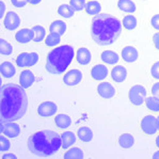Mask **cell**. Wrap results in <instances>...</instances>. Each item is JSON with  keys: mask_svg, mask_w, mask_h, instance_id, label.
Wrapping results in <instances>:
<instances>
[{"mask_svg": "<svg viewBox=\"0 0 159 159\" xmlns=\"http://www.w3.org/2000/svg\"><path fill=\"white\" fill-rule=\"evenodd\" d=\"M28 109V96L25 88L16 84H6L0 90V120L15 122L25 116Z\"/></svg>", "mask_w": 159, "mask_h": 159, "instance_id": "6da1fadb", "label": "cell"}, {"mask_svg": "<svg viewBox=\"0 0 159 159\" xmlns=\"http://www.w3.org/2000/svg\"><path fill=\"white\" fill-rule=\"evenodd\" d=\"M122 33V23L111 14L99 13L92 19L91 35L97 45L113 44Z\"/></svg>", "mask_w": 159, "mask_h": 159, "instance_id": "7a4b0ae2", "label": "cell"}, {"mask_svg": "<svg viewBox=\"0 0 159 159\" xmlns=\"http://www.w3.org/2000/svg\"><path fill=\"white\" fill-rule=\"evenodd\" d=\"M62 148L61 134L53 130L44 129L31 134L28 139V148L39 157H49Z\"/></svg>", "mask_w": 159, "mask_h": 159, "instance_id": "3957f363", "label": "cell"}, {"mask_svg": "<svg viewBox=\"0 0 159 159\" xmlns=\"http://www.w3.org/2000/svg\"><path fill=\"white\" fill-rule=\"evenodd\" d=\"M75 57V50L70 45H62L49 51L45 68L51 75H62Z\"/></svg>", "mask_w": 159, "mask_h": 159, "instance_id": "277c9868", "label": "cell"}, {"mask_svg": "<svg viewBox=\"0 0 159 159\" xmlns=\"http://www.w3.org/2000/svg\"><path fill=\"white\" fill-rule=\"evenodd\" d=\"M146 90L143 85L136 84L130 88L128 92V99L134 106H141L146 101Z\"/></svg>", "mask_w": 159, "mask_h": 159, "instance_id": "5b68a950", "label": "cell"}, {"mask_svg": "<svg viewBox=\"0 0 159 159\" xmlns=\"http://www.w3.org/2000/svg\"><path fill=\"white\" fill-rule=\"evenodd\" d=\"M140 127L142 129V131L146 134H157V131H159V119L158 116H155L153 114H148L145 116L141 120Z\"/></svg>", "mask_w": 159, "mask_h": 159, "instance_id": "8992f818", "label": "cell"}, {"mask_svg": "<svg viewBox=\"0 0 159 159\" xmlns=\"http://www.w3.org/2000/svg\"><path fill=\"white\" fill-rule=\"evenodd\" d=\"M39 61V55L36 52H21L16 58V65L18 67L25 68L34 66Z\"/></svg>", "mask_w": 159, "mask_h": 159, "instance_id": "52a82bcc", "label": "cell"}, {"mask_svg": "<svg viewBox=\"0 0 159 159\" xmlns=\"http://www.w3.org/2000/svg\"><path fill=\"white\" fill-rule=\"evenodd\" d=\"M1 134L9 138H16L20 134V127L14 122H1Z\"/></svg>", "mask_w": 159, "mask_h": 159, "instance_id": "ba28073f", "label": "cell"}, {"mask_svg": "<svg viewBox=\"0 0 159 159\" xmlns=\"http://www.w3.org/2000/svg\"><path fill=\"white\" fill-rule=\"evenodd\" d=\"M3 26L7 30L14 31L20 26V17L15 12H8L4 16Z\"/></svg>", "mask_w": 159, "mask_h": 159, "instance_id": "9c48e42d", "label": "cell"}, {"mask_svg": "<svg viewBox=\"0 0 159 159\" xmlns=\"http://www.w3.org/2000/svg\"><path fill=\"white\" fill-rule=\"evenodd\" d=\"M82 80V73L77 68H73L65 73L63 76V82L68 87H73V85H77Z\"/></svg>", "mask_w": 159, "mask_h": 159, "instance_id": "30bf717a", "label": "cell"}, {"mask_svg": "<svg viewBox=\"0 0 159 159\" xmlns=\"http://www.w3.org/2000/svg\"><path fill=\"white\" fill-rule=\"evenodd\" d=\"M58 111V107L55 102H44L42 104L39 105L38 107V114L40 116H43V117H49V116H52L57 113Z\"/></svg>", "mask_w": 159, "mask_h": 159, "instance_id": "8fae6325", "label": "cell"}, {"mask_svg": "<svg viewBox=\"0 0 159 159\" xmlns=\"http://www.w3.org/2000/svg\"><path fill=\"white\" fill-rule=\"evenodd\" d=\"M97 93L102 98H112L116 95V89L110 82H101L97 85Z\"/></svg>", "mask_w": 159, "mask_h": 159, "instance_id": "7c38bea8", "label": "cell"}, {"mask_svg": "<svg viewBox=\"0 0 159 159\" xmlns=\"http://www.w3.org/2000/svg\"><path fill=\"white\" fill-rule=\"evenodd\" d=\"M108 68L105 64H96L91 68V77L96 81H102L108 77Z\"/></svg>", "mask_w": 159, "mask_h": 159, "instance_id": "4fadbf2b", "label": "cell"}, {"mask_svg": "<svg viewBox=\"0 0 159 159\" xmlns=\"http://www.w3.org/2000/svg\"><path fill=\"white\" fill-rule=\"evenodd\" d=\"M34 36V31L32 29H20L15 33V40L17 41V43H20V44H27L31 41H33Z\"/></svg>", "mask_w": 159, "mask_h": 159, "instance_id": "5bb4252c", "label": "cell"}, {"mask_svg": "<svg viewBox=\"0 0 159 159\" xmlns=\"http://www.w3.org/2000/svg\"><path fill=\"white\" fill-rule=\"evenodd\" d=\"M139 52L133 46H126L122 49V59L127 63H134L138 60Z\"/></svg>", "mask_w": 159, "mask_h": 159, "instance_id": "9a60e30c", "label": "cell"}, {"mask_svg": "<svg viewBox=\"0 0 159 159\" xmlns=\"http://www.w3.org/2000/svg\"><path fill=\"white\" fill-rule=\"evenodd\" d=\"M91 51L85 47L78 48L77 52H76V60L80 65H87L91 62Z\"/></svg>", "mask_w": 159, "mask_h": 159, "instance_id": "2e32d148", "label": "cell"}, {"mask_svg": "<svg viewBox=\"0 0 159 159\" xmlns=\"http://www.w3.org/2000/svg\"><path fill=\"white\" fill-rule=\"evenodd\" d=\"M111 78L112 80H114V82H117V84L125 81L127 78V70L122 65H116L111 70Z\"/></svg>", "mask_w": 159, "mask_h": 159, "instance_id": "e0dca14e", "label": "cell"}, {"mask_svg": "<svg viewBox=\"0 0 159 159\" xmlns=\"http://www.w3.org/2000/svg\"><path fill=\"white\" fill-rule=\"evenodd\" d=\"M34 80H35V77H34L33 73L31 70H24L20 73V76H19V84L23 88H25V89L30 88L33 84Z\"/></svg>", "mask_w": 159, "mask_h": 159, "instance_id": "ac0fdd59", "label": "cell"}, {"mask_svg": "<svg viewBox=\"0 0 159 159\" xmlns=\"http://www.w3.org/2000/svg\"><path fill=\"white\" fill-rule=\"evenodd\" d=\"M0 74L4 78H12L16 74V68L9 61H4L0 64Z\"/></svg>", "mask_w": 159, "mask_h": 159, "instance_id": "d6986e66", "label": "cell"}, {"mask_svg": "<svg viewBox=\"0 0 159 159\" xmlns=\"http://www.w3.org/2000/svg\"><path fill=\"white\" fill-rule=\"evenodd\" d=\"M101 59L104 63L109 65H114L119 62L120 57L119 55L116 52V51H112V50H105L102 52L101 55Z\"/></svg>", "mask_w": 159, "mask_h": 159, "instance_id": "ffe728a7", "label": "cell"}, {"mask_svg": "<svg viewBox=\"0 0 159 159\" xmlns=\"http://www.w3.org/2000/svg\"><path fill=\"white\" fill-rule=\"evenodd\" d=\"M61 140H62V148L67 150L76 143L77 138L72 131H64L63 134H61Z\"/></svg>", "mask_w": 159, "mask_h": 159, "instance_id": "44dd1931", "label": "cell"}, {"mask_svg": "<svg viewBox=\"0 0 159 159\" xmlns=\"http://www.w3.org/2000/svg\"><path fill=\"white\" fill-rule=\"evenodd\" d=\"M85 13L88 15H92V16H95L97 14L101 13L102 11V4L99 3L97 0H89L85 4Z\"/></svg>", "mask_w": 159, "mask_h": 159, "instance_id": "7402d4cb", "label": "cell"}, {"mask_svg": "<svg viewBox=\"0 0 159 159\" xmlns=\"http://www.w3.org/2000/svg\"><path fill=\"white\" fill-rule=\"evenodd\" d=\"M117 8L120 11L124 13L133 14L136 11V3L133 0H119L117 1Z\"/></svg>", "mask_w": 159, "mask_h": 159, "instance_id": "603a6c76", "label": "cell"}, {"mask_svg": "<svg viewBox=\"0 0 159 159\" xmlns=\"http://www.w3.org/2000/svg\"><path fill=\"white\" fill-rule=\"evenodd\" d=\"M55 124L58 128L66 129L72 125V119L67 114H58L55 116Z\"/></svg>", "mask_w": 159, "mask_h": 159, "instance_id": "cb8c5ba5", "label": "cell"}, {"mask_svg": "<svg viewBox=\"0 0 159 159\" xmlns=\"http://www.w3.org/2000/svg\"><path fill=\"white\" fill-rule=\"evenodd\" d=\"M77 137L82 142H90L93 139V131L90 127H87V126L80 127L77 131Z\"/></svg>", "mask_w": 159, "mask_h": 159, "instance_id": "d4e9b609", "label": "cell"}, {"mask_svg": "<svg viewBox=\"0 0 159 159\" xmlns=\"http://www.w3.org/2000/svg\"><path fill=\"white\" fill-rule=\"evenodd\" d=\"M119 145L122 148H130L134 144V138L130 134H123L119 137Z\"/></svg>", "mask_w": 159, "mask_h": 159, "instance_id": "484cf974", "label": "cell"}, {"mask_svg": "<svg viewBox=\"0 0 159 159\" xmlns=\"http://www.w3.org/2000/svg\"><path fill=\"white\" fill-rule=\"evenodd\" d=\"M66 31V24L63 20H55L50 24L49 32H55L60 35H63Z\"/></svg>", "mask_w": 159, "mask_h": 159, "instance_id": "4316f807", "label": "cell"}, {"mask_svg": "<svg viewBox=\"0 0 159 159\" xmlns=\"http://www.w3.org/2000/svg\"><path fill=\"white\" fill-rule=\"evenodd\" d=\"M58 14L63 18H70V17L74 16L75 10L72 8L70 4L63 3L58 8Z\"/></svg>", "mask_w": 159, "mask_h": 159, "instance_id": "83f0119b", "label": "cell"}, {"mask_svg": "<svg viewBox=\"0 0 159 159\" xmlns=\"http://www.w3.org/2000/svg\"><path fill=\"white\" fill-rule=\"evenodd\" d=\"M122 24H123V28L125 29V30L131 31V30H134V29H136L138 21H137V18L133 14H128V15L124 16Z\"/></svg>", "mask_w": 159, "mask_h": 159, "instance_id": "f1b7e54d", "label": "cell"}, {"mask_svg": "<svg viewBox=\"0 0 159 159\" xmlns=\"http://www.w3.org/2000/svg\"><path fill=\"white\" fill-rule=\"evenodd\" d=\"M64 159H82L84 158V152L79 148H70L65 152Z\"/></svg>", "mask_w": 159, "mask_h": 159, "instance_id": "f546056e", "label": "cell"}, {"mask_svg": "<svg viewBox=\"0 0 159 159\" xmlns=\"http://www.w3.org/2000/svg\"><path fill=\"white\" fill-rule=\"evenodd\" d=\"M44 41H45L46 46H48V47H56L61 42V35L55 32H50L48 35H46Z\"/></svg>", "mask_w": 159, "mask_h": 159, "instance_id": "4dcf8cb0", "label": "cell"}, {"mask_svg": "<svg viewBox=\"0 0 159 159\" xmlns=\"http://www.w3.org/2000/svg\"><path fill=\"white\" fill-rule=\"evenodd\" d=\"M32 30L34 31V34H35V36H34V39H33V42L41 43L43 40H45L46 30L44 29V27L40 26V25H36V26L32 27Z\"/></svg>", "mask_w": 159, "mask_h": 159, "instance_id": "1f68e13d", "label": "cell"}, {"mask_svg": "<svg viewBox=\"0 0 159 159\" xmlns=\"http://www.w3.org/2000/svg\"><path fill=\"white\" fill-rule=\"evenodd\" d=\"M146 108L152 112H159V98L156 96H148L145 101Z\"/></svg>", "mask_w": 159, "mask_h": 159, "instance_id": "d6a6232c", "label": "cell"}, {"mask_svg": "<svg viewBox=\"0 0 159 159\" xmlns=\"http://www.w3.org/2000/svg\"><path fill=\"white\" fill-rule=\"evenodd\" d=\"M13 52V46L4 39H0V53L2 56H10Z\"/></svg>", "mask_w": 159, "mask_h": 159, "instance_id": "836d02e7", "label": "cell"}, {"mask_svg": "<svg viewBox=\"0 0 159 159\" xmlns=\"http://www.w3.org/2000/svg\"><path fill=\"white\" fill-rule=\"evenodd\" d=\"M11 148V143H10V140H9V137L4 136L3 134H1L0 137V151L2 153H6L8 152Z\"/></svg>", "mask_w": 159, "mask_h": 159, "instance_id": "e575fe53", "label": "cell"}, {"mask_svg": "<svg viewBox=\"0 0 159 159\" xmlns=\"http://www.w3.org/2000/svg\"><path fill=\"white\" fill-rule=\"evenodd\" d=\"M70 4L75 10V12H81L85 8V0H70Z\"/></svg>", "mask_w": 159, "mask_h": 159, "instance_id": "d590c367", "label": "cell"}, {"mask_svg": "<svg viewBox=\"0 0 159 159\" xmlns=\"http://www.w3.org/2000/svg\"><path fill=\"white\" fill-rule=\"evenodd\" d=\"M151 75L154 79L159 80V61L155 62L153 65H152L151 68Z\"/></svg>", "mask_w": 159, "mask_h": 159, "instance_id": "8d00e7d4", "label": "cell"}, {"mask_svg": "<svg viewBox=\"0 0 159 159\" xmlns=\"http://www.w3.org/2000/svg\"><path fill=\"white\" fill-rule=\"evenodd\" d=\"M12 6H14L15 8H24L27 3H28V0H11Z\"/></svg>", "mask_w": 159, "mask_h": 159, "instance_id": "74e56055", "label": "cell"}, {"mask_svg": "<svg viewBox=\"0 0 159 159\" xmlns=\"http://www.w3.org/2000/svg\"><path fill=\"white\" fill-rule=\"evenodd\" d=\"M151 25L155 30L159 31V14H156L151 18Z\"/></svg>", "mask_w": 159, "mask_h": 159, "instance_id": "f35d334b", "label": "cell"}, {"mask_svg": "<svg viewBox=\"0 0 159 159\" xmlns=\"http://www.w3.org/2000/svg\"><path fill=\"white\" fill-rule=\"evenodd\" d=\"M152 94L159 98V82H156V84H153V87H152Z\"/></svg>", "mask_w": 159, "mask_h": 159, "instance_id": "ab89813d", "label": "cell"}, {"mask_svg": "<svg viewBox=\"0 0 159 159\" xmlns=\"http://www.w3.org/2000/svg\"><path fill=\"white\" fill-rule=\"evenodd\" d=\"M153 43L155 45V47L159 50V31L153 35Z\"/></svg>", "mask_w": 159, "mask_h": 159, "instance_id": "60d3db41", "label": "cell"}, {"mask_svg": "<svg viewBox=\"0 0 159 159\" xmlns=\"http://www.w3.org/2000/svg\"><path fill=\"white\" fill-rule=\"evenodd\" d=\"M16 155H14V154L12 153H7V154H3L2 155L1 159H16Z\"/></svg>", "mask_w": 159, "mask_h": 159, "instance_id": "b9f144b4", "label": "cell"}, {"mask_svg": "<svg viewBox=\"0 0 159 159\" xmlns=\"http://www.w3.org/2000/svg\"><path fill=\"white\" fill-rule=\"evenodd\" d=\"M0 7H1V10H0V18H3L4 12H6V4H4L3 1H0Z\"/></svg>", "mask_w": 159, "mask_h": 159, "instance_id": "7bdbcfd3", "label": "cell"}, {"mask_svg": "<svg viewBox=\"0 0 159 159\" xmlns=\"http://www.w3.org/2000/svg\"><path fill=\"white\" fill-rule=\"evenodd\" d=\"M42 2V0H28V3L30 6H38Z\"/></svg>", "mask_w": 159, "mask_h": 159, "instance_id": "ee69618b", "label": "cell"}, {"mask_svg": "<svg viewBox=\"0 0 159 159\" xmlns=\"http://www.w3.org/2000/svg\"><path fill=\"white\" fill-rule=\"evenodd\" d=\"M153 159H159V151L155 152V153L153 154Z\"/></svg>", "mask_w": 159, "mask_h": 159, "instance_id": "f6af8a7d", "label": "cell"}, {"mask_svg": "<svg viewBox=\"0 0 159 159\" xmlns=\"http://www.w3.org/2000/svg\"><path fill=\"white\" fill-rule=\"evenodd\" d=\"M156 146L159 148V136H157V138H156Z\"/></svg>", "mask_w": 159, "mask_h": 159, "instance_id": "bcb514c9", "label": "cell"}, {"mask_svg": "<svg viewBox=\"0 0 159 159\" xmlns=\"http://www.w3.org/2000/svg\"><path fill=\"white\" fill-rule=\"evenodd\" d=\"M158 119H159V116H158Z\"/></svg>", "mask_w": 159, "mask_h": 159, "instance_id": "7dc6e473", "label": "cell"}]
</instances>
